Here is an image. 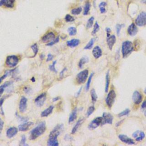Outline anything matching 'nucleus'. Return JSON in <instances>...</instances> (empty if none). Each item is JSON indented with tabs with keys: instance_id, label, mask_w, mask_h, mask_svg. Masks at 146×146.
I'll use <instances>...</instances> for the list:
<instances>
[{
	"instance_id": "nucleus-35",
	"label": "nucleus",
	"mask_w": 146,
	"mask_h": 146,
	"mask_svg": "<svg viewBox=\"0 0 146 146\" xmlns=\"http://www.w3.org/2000/svg\"><path fill=\"white\" fill-rule=\"evenodd\" d=\"M94 75V73H91V75H90V77H89L88 80H87V84H86V91H88L89 90V89H90V84H91V80H92V78Z\"/></svg>"
},
{
	"instance_id": "nucleus-12",
	"label": "nucleus",
	"mask_w": 146,
	"mask_h": 146,
	"mask_svg": "<svg viewBox=\"0 0 146 146\" xmlns=\"http://www.w3.org/2000/svg\"><path fill=\"white\" fill-rule=\"evenodd\" d=\"M27 99L25 97H22L19 103V110L20 112L23 113L25 112L27 108Z\"/></svg>"
},
{
	"instance_id": "nucleus-8",
	"label": "nucleus",
	"mask_w": 146,
	"mask_h": 146,
	"mask_svg": "<svg viewBox=\"0 0 146 146\" xmlns=\"http://www.w3.org/2000/svg\"><path fill=\"white\" fill-rule=\"evenodd\" d=\"M102 117H97L96 118L91 122V123L89 124L88 126L89 129L90 130H94L95 128H97L98 126L102 124Z\"/></svg>"
},
{
	"instance_id": "nucleus-26",
	"label": "nucleus",
	"mask_w": 146,
	"mask_h": 146,
	"mask_svg": "<svg viewBox=\"0 0 146 146\" xmlns=\"http://www.w3.org/2000/svg\"><path fill=\"white\" fill-rule=\"evenodd\" d=\"M91 8V4L90 2H87V3L85 4V5L84 6V11H83V15L84 16H86V15H88L89 13V12H90Z\"/></svg>"
},
{
	"instance_id": "nucleus-51",
	"label": "nucleus",
	"mask_w": 146,
	"mask_h": 146,
	"mask_svg": "<svg viewBox=\"0 0 146 146\" xmlns=\"http://www.w3.org/2000/svg\"><path fill=\"white\" fill-rule=\"evenodd\" d=\"M139 131H136V132H135L134 134H132V136L134 137V138H137V137H138V135H139Z\"/></svg>"
},
{
	"instance_id": "nucleus-28",
	"label": "nucleus",
	"mask_w": 146,
	"mask_h": 146,
	"mask_svg": "<svg viewBox=\"0 0 146 146\" xmlns=\"http://www.w3.org/2000/svg\"><path fill=\"white\" fill-rule=\"evenodd\" d=\"M110 75H109V72L108 71L106 75V87H105V92L107 93L109 89V85H110Z\"/></svg>"
},
{
	"instance_id": "nucleus-43",
	"label": "nucleus",
	"mask_w": 146,
	"mask_h": 146,
	"mask_svg": "<svg viewBox=\"0 0 146 146\" xmlns=\"http://www.w3.org/2000/svg\"><path fill=\"white\" fill-rule=\"evenodd\" d=\"M123 25H121V24H117L116 26V33L118 36H120V33H121V30L123 26Z\"/></svg>"
},
{
	"instance_id": "nucleus-61",
	"label": "nucleus",
	"mask_w": 146,
	"mask_h": 146,
	"mask_svg": "<svg viewBox=\"0 0 146 146\" xmlns=\"http://www.w3.org/2000/svg\"><path fill=\"white\" fill-rule=\"evenodd\" d=\"M32 81L33 82H35V78H34V77H33L32 79Z\"/></svg>"
},
{
	"instance_id": "nucleus-52",
	"label": "nucleus",
	"mask_w": 146,
	"mask_h": 146,
	"mask_svg": "<svg viewBox=\"0 0 146 146\" xmlns=\"http://www.w3.org/2000/svg\"><path fill=\"white\" fill-rule=\"evenodd\" d=\"M4 100H5V98H2L0 99V107H2V106L4 102Z\"/></svg>"
},
{
	"instance_id": "nucleus-24",
	"label": "nucleus",
	"mask_w": 146,
	"mask_h": 146,
	"mask_svg": "<svg viewBox=\"0 0 146 146\" xmlns=\"http://www.w3.org/2000/svg\"><path fill=\"white\" fill-rule=\"evenodd\" d=\"M77 109L75 108L74 110L72 111L70 115L69 118V123H71L72 122H73L77 119Z\"/></svg>"
},
{
	"instance_id": "nucleus-36",
	"label": "nucleus",
	"mask_w": 146,
	"mask_h": 146,
	"mask_svg": "<svg viewBox=\"0 0 146 146\" xmlns=\"http://www.w3.org/2000/svg\"><path fill=\"white\" fill-rule=\"evenodd\" d=\"M100 29V27L99 24L97 22H96L94 26V29L92 32V35H95L99 31Z\"/></svg>"
},
{
	"instance_id": "nucleus-2",
	"label": "nucleus",
	"mask_w": 146,
	"mask_h": 146,
	"mask_svg": "<svg viewBox=\"0 0 146 146\" xmlns=\"http://www.w3.org/2000/svg\"><path fill=\"white\" fill-rule=\"evenodd\" d=\"M134 50L132 42L130 41H126L123 42L122 46V52L123 58H126Z\"/></svg>"
},
{
	"instance_id": "nucleus-22",
	"label": "nucleus",
	"mask_w": 146,
	"mask_h": 146,
	"mask_svg": "<svg viewBox=\"0 0 146 146\" xmlns=\"http://www.w3.org/2000/svg\"><path fill=\"white\" fill-rule=\"evenodd\" d=\"M53 109H54V106H49V107L47 108L46 109H45L44 111H43L41 112V117L48 116L50 114H51L52 112H53Z\"/></svg>"
},
{
	"instance_id": "nucleus-37",
	"label": "nucleus",
	"mask_w": 146,
	"mask_h": 146,
	"mask_svg": "<svg viewBox=\"0 0 146 146\" xmlns=\"http://www.w3.org/2000/svg\"><path fill=\"white\" fill-rule=\"evenodd\" d=\"M95 110V107L94 106H90V107L88 108L87 111L86 112V116L87 117H89L90 115L93 114V112Z\"/></svg>"
},
{
	"instance_id": "nucleus-38",
	"label": "nucleus",
	"mask_w": 146,
	"mask_h": 146,
	"mask_svg": "<svg viewBox=\"0 0 146 146\" xmlns=\"http://www.w3.org/2000/svg\"><path fill=\"white\" fill-rule=\"evenodd\" d=\"M65 19L67 22H71L74 21L75 18H74L73 16H71V15L70 14H67L65 17Z\"/></svg>"
},
{
	"instance_id": "nucleus-14",
	"label": "nucleus",
	"mask_w": 146,
	"mask_h": 146,
	"mask_svg": "<svg viewBox=\"0 0 146 146\" xmlns=\"http://www.w3.org/2000/svg\"><path fill=\"white\" fill-rule=\"evenodd\" d=\"M15 2V0H0V6L13 8L14 6Z\"/></svg>"
},
{
	"instance_id": "nucleus-20",
	"label": "nucleus",
	"mask_w": 146,
	"mask_h": 146,
	"mask_svg": "<svg viewBox=\"0 0 146 146\" xmlns=\"http://www.w3.org/2000/svg\"><path fill=\"white\" fill-rule=\"evenodd\" d=\"M93 54L95 59H98L101 57L102 55V51L101 48L99 46H96L93 49Z\"/></svg>"
},
{
	"instance_id": "nucleus-30",
	"label": "nucleus",
	"mask_w": 146,
	"mask_h": 146,
	"mask_svg": "<svg viewBox=\"0 0 146 146\" xmlns=\"http://www.w3.org/2000/svg\"><path fill=\"white\" fill-rule=\"evenodd\" d=\"M95 39L94 38H92L91 40L89 41V42L86 45V46L84 47V50H90L91 48L93 47L94 44L95 42Z\"/></svg>"
},
{
	"instance_id": "nucleus-29",
	"label": "nucleus",
	"mask_w": 146,
	"mask_h": 146,
	"mask_svg": "<svg viewBox=\"0 0 146 146\" xmlns=\"http://www.w3.org/2000/svg\"><path fill=\"white\" fill-rule=\"evenodd\" d=\"M90 94H91V99H92L93 103H95V102L97 101L98 96L97 95V94H96L95 90L94 89H93L92 90H91Z\"/></svg>"
},
{
	"instance_id": "nucleus-3",
	"label": "nucleus",
	"mask_w": 146,
	"mask_h": 146,
	"mask_svg": "<svg viewBox=\"0 0 146 146\" xmlns=\"http://www.w3.org/2000/svg\"><path fill=\"white\" fill-rule=\"evenodd\" d=\"M19 62V58L17 55H12L7 56L5 64L8 67L13 68L16 67Z\"/></svg>"
},
{
	"instance_id": "nucleus-16",
	"label": "nucleus",
	"mask_w": 146,
	"mask_h": 146,
	"mask_svg": "<svg viewBox=\"0 0 146 146\" xmlns=\"http://www.w3.org/2000/svg\"><path fill=\"white\" fill-rule=\"evenodd\" d=\"M18 128L15 127H12L9 128L8 130L6 131V136L8 138H12L18 132Z\"/></svg>"
},
{
	"instance_id": "nucleus-23",
	"label": "nucleus",
	"mask_w": 146,
	"mask_h": 146,
	"mask_svg": "<svg viewBox=\"0 0 146 146\" xmlns=\"http://www.w3.org/2000/svg\"><path fill=\"white\" fill-rule=\"evenodd\" d=\"M84 121V120L83 118H80L78 120V121H77V122L76 123V124L75 125V126H74L73 130H72L71 131L72 134H74L77 131L78 128L80 127V126H81L82 125V123H83Z\"/></svg>"
},
{
	"instance_id": "nucleus-6",
	"label": "nucleus",
	"mask_w": 146,
	"mask_h": 146,
	"mask_svg": "<svg viewBox=\"0 0 146 146\" xmlns=\"http://www.w3.org/2000/svg\"><path fill=\"white\" fill-rule=\"evenodd\" d=\"M135 24L138 26H143L146 25V12H142L135 19Z\"/></svg>"
},
{
	"instance_id": "nucleus-49",
	"label": "nucleus",
	"mask_w": 146,
	"mask_h": 146,
	"mask_svg": "<svg viewBox=\"0 0 146 146\" xmlns=\"http://www.w3.org/2000/svg\"><path fill=\"white\" fill-rule=\"evenodd\" d=\"M99 9H100V12L102 14L106 12V9L104 6H101V7H99Z\"/></svg>"
},
{
	"instance_id": "nucleus-46",
	"label": "nucleus",
	"mask_w": 146,
	"mask_h": 146,
	"mask_svg": "<svg viewBox=\"0 0 146 146\" xmlns=\"http://www.w3.org/2000/svg\"><path fill=\"white\" fill-rule=\"evenodd\" d=\"M4 121L1 118H0V134H1V132H2V131H3V127H4Z\"/></svg>"
},
{
	"instance_id": "nucleus-64",
	"label": "nucleus",
	"mask_w": 146,
	"mask_h": 146,
	"mask_svg": "<svg viewBox=\"0 0 146 146\" xmlns=\"http://www.w3.org/2000/svg\"><path fill=\"white\" fill-rule=\"evenodd\" d=\"M81 1H83V0H81Z\"/></svg>"
},
{
	"instance_id": "nucleus-41",
	"label": "nucleus",
	"mask_w": 146,
	"mask_h": 146,
	"mask_svg": "<svg viewBox=\"0 0 146 146\" xmlns=\"http://www.w3.org/2000/svg\"><path fill=\"white\" fill-rule=\"evenodd\" d=\"M56 63V61H54L53 62V64L49 66L50 70H51V71H53V72H54V73H56V72H57V71H56V70L55 69V67Z\"/></svg>"
},
{
	"instance_id": "nucleus-32",
	"label": "nucleus",
	"mask_w": 146,
	"mask_h": 146,
	"mask_svg": "<svg viewBox=\"0 0 146 146\" xmlns=\"http://www.w3.org/2000/svg\"><path fill=\"white\" fill-rule=\"evenodd\" d=\"M67 31L69 32V34L70 36H75V35L77 34V29L75 27H70L68 29H67Z\"/></svg>"
},
{
	"instance_id": "nucleus-21",
	"label": "nucleus",
	"mask_w": 146,
	"mask_h": 146,
	"mask_svg": "<svg viewBox=\"0 0 146 146\" xmlns=\"http://www.w3.org/2000/svg\"><path fill=\"white\" fill-rule=\"evenodd\" d=\"M67 45L69 47L73 48L75 47L78 46L79 44L80 43V41L78 39H73L70 41H67Z\"/></svg>"
},
{
	"instance_id": "nucleus-39",
	"label": "nucleus",
	"mask_w": 146,
	"mask_h": 146,
	"mask_svg": "<svg viewBox=\"0 0 146 146\" xmlns=\"http://www.w3.org/2000/svg\"><path fill=\"white\" fill-rule=\"evenodd\" d=\"M144 137H145V134H144V132L140 131L139 132V134L138 135V137L136 138V141H138L142 140L144 138Z\"/></svg>"
},
{
	"instance_id": "nucleus-50",
	"label": "nucleus",
	"mask_w": 146,
	"mask_h": 146,
	"mask_svg": "<svg viewBox=\"0 0 146 146\" xmlns=\"http://www.w3.org/2000/svg\"><path fill=\"white\" fill-rule=\"evenodd\" d=\"M106 31L107 32V37L110 36V33H111V30L110 28V27H107L106 29Z\"/></svg>"
},
{
	"instance_id": "nucleus-15",
	"label": "nucleus",
	"mask_w": 146,
	"mask_h": 146,
	"mask_svg": "<svg viewBox=\"0 0 146 146\" xmlns=\"http://www.w3.org/2000/svg\"><path fill=\"white\" fill-rule=\"evenodd\" d=\"M127 32L128 34L131 36H135L138 33V27H137L135 24L134 23L131 24L128 27Z\"/></svg>"
},
{
	"instance_id": "nucleus-55",
	"label": "nucleus",
	"mask_w": 146,
	"mask_h": 146,
	"mask_svg": "<svg viewBox=\"0 0 146 146\" xmlns=\"http://www.w3.org/2000/svg\"><path fill=\"white\" fill-rule=\"evenodd\" d=\"M67 70V69L65 67V68H64V69L62 70V71L61 72V73H60V77H63V75H64V71H65Z\"/></svg>"
},
{
	"instance_id": "nucleus-34",
	"label": "nucleus",
	"mask_w": 146,
	"mask_h": 146,
	"mask_svg": "<svg viewBox=\"0 0 146 146\" xmlns=\"http://www.w3.org/2000/svg\"><path fill=\"white\" fill-rule=\"evenodd\" d=\"M31 49L33 50V51L34 52V56H36L38 52V45L37 43H34L33 45L31 46Z\"/></svg>"
},
{
	"instance_id": "nucleus-42",
	"label": "nucleus",
	"mask_w": 146,
	"mask_h": 146,
	"mask_svg": "<svg viewBox=\"0 0 146 146\" xmlns=\"http://www.w3.org/2000/svg\"><path fill=\"white\" fill-rule=\"evenodd\" d=\"M130 112V110L129 109H126L125 110H124L123 111H122V112L120 113L118 115V116L119 117H122V116H126V115H127L129 114V113Z\"/></svg>"
},
{
	"instance_id": "nucleus-7",
	"label": "nucleus",
	"mask_w": 146,
	"mask_h": 146,
	"mask_svg": "<svg viewBox=\"0 0 146 146\" xmlns=\"http://www.w3.org/2000/svg\"><path fill=\"white\" fill-rule=\"evenodd\" d=\"M115 97H116V93L114 90H111L110 92L108 93L106 99V103L108 107L111 108L112 106L113 103L115 101Z\"/></svg>"
},
{
	"instance_id": "nucleus-31",
	"label": "nucleus",
	"mask_w": 146,
	"mask_h": 146,
	"mask_svg": "<svg viewBox=\"0 0 146 146\" xmlns=\"http://www.w3.org/2000/svg\"><path fill=\"white\" fill-rule=\"evenodd\" d=\"M82 11V8L81 7H78L77 8L73 9L71 10V14L73 15H79Z\"/></svg>"
},
{
	"instance_id": "nucleus-25",
	"label": "nucleus",
	"mask_w": 146,
	"mask_h": 146,
	"mask_svg": "<svg viewBox=\"0 0 146 146\" xmlns=\"http://www.w3.org/2000/svg\"><path fill=\"white\" fill-rule=\"evenodd\" d=\"M47 145L49 146H58L59 143L57 139L49 138L47 141Z\"/></svg>"
},
{
	"instance_id": "nucleus-13",
	"label": "nucleus",
	"mask_w": 146,
	"mask_h": 146,
	"mask_svg": "<svg viewBox=\"0 0 146 146\" xmlns=\"http://www.w3.org/2000/svg\"><path fill=\"white\" fill-rule=\"evenodd\" d=\"M55 34L53 32H49L43 36L42 38H41V41L42 42H50L51 41H53L55 39Z\"/></svg>"
},
{
	"instance_id": "nucleus-45",
	"label": "nucleus",
	"mask_w": 146,
	"mask_h": 146,
	"mask_svg": "<svg viewBox=\"0 0 146 146\" xmlns=\"http://www.w3.org/2000/svg\"><path fill=\"white\" fill-rule=\"evenodd\" d=\"M26 136L25 135H23L22 136L20 144H21V145H27L26 144Z\"/></svg>"
},
{
	"instance_id": "nucleus-47",
	"label": "nucleus",
	"mask_w": 146,
	"mask_h": 146,
	"mask_svg": "<svg viewBox=\"0 0 146 146\" xmlns=\"http://www.w3.org/2000/svg\"><path fill=\"white\" fill-rule=\"evenodd\" d=\"M53 58H54V56H53V55H52V54H48V55H47V59L46 61H47V62L51 61L53 60Z\"/></svg>"
},
{
	"instance_id": "nucleus-11",
	"label": "nucleus",
	"mask_w": 146,
	"mask_h": 146,
	"mask_svg": "<svg viewBox=\"0 0 146 146\" xmlns=\"http://www.w3.org/2000/svg\"><path fill=\"white\" fill-rule=\"evenodd\" d=\"M113 121V116L111 114L109 113H103L102 116V125H106V124H110L111 125Z\"/></svg>"
},
{
	"instance_id": "nucleus-62",
	"label": "nucleus",
	"mask_w": 146,
	"mask_h": 146,
	"mask_svg": "<svg viewBox=\"0 0 146 146\" xmlns=\"http://www.w3.org/2000/svg\"><path fill=\"white\" fill-rule=\"evenodd\" d=\"M144 93H145V94H146V89H145V90H144Z\"/></svg>"
},
{
	"instance_id": "nucleus-9",
	"label": "nucleus",
	"mask_w": 146,
	"mask_h": 146,
	"mask_svg": "<svg viewBox=\"0 0 146 146\" xmlns=\"http://www.w3.org/2000/svg\"><path fill=\"white\" fill-rule=\"evenodd\" d=\"M46 99V94L45 93H42L35 99V103L38 107H42L45 103Z\"/></svg>"
},
{
	"instance_id": "nucleus-5",
	"label": "nucleus",
	"mask_w": 146,
	"mask_h": 146,
	"mask_svg": "<svg viewBox=\"0 0 146 146\" xmlns=\"http://www.w3.org/2000/svg\"><path fill=\"white\" fill-rule=\"evenodd\" d=\"M89 75V70H84L80 71L77 74L76 77V81L78 84H82L86 82L87 78Z\"/></svg>"
},
{
	"instance_id": "nucleus-19",
	"label": "nucleus",
	"mask_w": 146,
	"mask_h": 146,
	"mask_svg": "<svg viewBox=\"0 0 146 146\" xmlns=\"http://www.w3.org/2000/svg\"><path fill=\"white\" fill-rule=\"evenodd\" d=\"M118 137L120 140L123 143L128 144H135L134 141L132 139L128 138L127 136L125 135H119Z\"/></svg>"
},
{
	"instance_id": "nucleus-10",
	"label": "nucleus",
	"mask_w": 146,
	"mask_h": 146,
	"mask_svg": "<svg viewBox=\"0 0 146 146\" xmlns=\"http://www.w3.org/2000/svg\"><path fill=\"white\" fill-rule=\"evenodd\" d=\"M132 98L134 103L136 105H138L142 101L143 95L138 91H135L133 93Z\"/></svg>"
},
{
	"instance_id": "nucleus-56",
	"label": "nucleus",
	"mask_w": 146,
	"mask_h": 146,
	"mask_svg": "<svg viewBox=\"0 0 146 146\" xmlns=\"http://www.w3.org/2000/svg\"><path fill=\"white\" fill-rule=\"evenodd\" d=\"M4 90H5V89L3 88V87H0V97H1V95L3 94V93H4Z\"/></svg>"
},
{
	"instance_id": "nucleus-60",
	"label": "nucleus",
	"mask_w": 146,
	"mask_h": 146,
	"mask_svg": "<svg viewBox=\"0 0 146 146\" xmlns=\"http://www.w3.org/2000/svg\"><path fill=\"white\" fill-rule=\"evenodd\" d=\"M141 3L144 4H146V0H141Z\"/></svg>"
},
{
	"instance_id": "nucleus-4",
	"label": "nucleus",
	"mask_w": 146,
	"mask_h": 146,
	"mask_svg": "<svg viewBox=\"0 0 146 146\" xmlns=\"http://www.w3.org/2000/svg\"><path fill=\"white\" fill-rule=\"evenodd\" d=\"M64 125H58L54 129L50 132L49 135V138L57 139L58 136L64 131Z\"/></svg>"
},
{
	"instance_id": "nucleus-53",
	"label": "nucleus",
	"mask_w": 146,
	"mask_h": 146,
	"mask_svg": "<svg viewBox=\"0 0 146 146\" xmlns=\"http://www.w3.org/2000/svg\"><path fill=\"white\" fill-rule=\"evenodd\" d=\"M107 6V3H105V2H102L101 3H100L99 5V7H101V6Z\"/></svg>"
},
{
	"instance_id": "nucleus-44",
	"label": "nucleus",
	"mask_w": 146,
	"mask_h": 146,
	"mask_svg": "<svg viewBox=\"0 0 146 146\" xmlns=\"http://www.w3.org/2000/svg\"><path fill=\"white\" fill-rule=\"evenodd\" d=\"M11 72H12V71H10L9 72H7V73H6L5 74H4L3 76H2V77L0 78V83H1L3 81V80L4 79H5V78H6V77H7L8 76V75L9 74H10V73H11Z\"/></svg>"
},
{
	"instance_id": "nucleus-17",
	"label": "nucleus",
	"mask_w": 146,
	"mask_h": 146,
	"mask_svg": "<svg viewBox=\"0 0 146 146\" xmlns=\"http://www.w3.org/2000/svg\"><path fill=\"white\" fill-rule=\"evenodd\" d=\"M115 42H116V37L114 35L107 37V43L108 48L111 50H112L113 46H114Z\"/></svg>"
},
{
	"instance_id": "nucleus-18",
	"label": "nucleus",
	"mask_w": 146,
	"mask_h": 146,
	"mask_svg": "<svg viewBox=\"0 0 146 146\" xmlns=\"http://www.w3.org/2000/svg\"><path fill=\"white\" fill-rule=\"evenodd\" d=\"M33 125L34 123L33 122H25L23 124H21L20 125H19L18 130L20 131H27Z\"/></svg>"
},
{
	"instance_id": "nucleus-33",
	"label": "nucleus",
	"mask_w": 146,
	"mask_h": 146,
	"mask_svg": "<svg viewBox=\"0 0 146 146\" xmlns=\"http://www.w3.org/2000/svg\"><path fill=\"white\" fill-rule=\"evenodd\" d=\"M94 17H91L89 19V20L87 21V24H86L87 29H90V28L93 26V23H94Z\"/></svg>"
},
{
	"instance_id": "nucleus-58",
	"label": "nucleus",
	"mask_w": 146,
	"mask_h": 146,
	"mask_svg": "<svg viewBox=\"0 0 146 146\" xmlns=\"http://www.w3.org/2000/svg\"><path fill=\"white\" fill-rule=\"evenodd\" d=\"M82 87L80 88V89H79V90L78 91V92L77 93V95H76V97H78V95H79V94H80V92H81V90H82Z\"/></svg>"
},
{
	"instance_id": "nucleus-57",
	"label": "nucleus",
	"mask_w": 146,
	"mask_h": 146,
	"mask_svg": "<svg viewBox=\"0 0 146 146\" xmlns=\"http://www.w3.org/2000/svg\"><path fill=\"white\" fill-rule=\"evenodd\" d=\"M61 99V97H55V98H54L53 99V102H56V101H59Z\"/></svg>"
},
{
	"instance_id": "nucleus-27",
	"label": "nucleus",
	"mask_w": 146,
	"mask_h": 146,
	"mask_svg": "<svg viewBox=\"0 0 146 146\" xmlns=\"http://www.w3.org/2000/svg\"><path fill=\"white\" fill-rule=\"evenodd\" d=\"M88 62H89V58L87 57V56H83V57H82L80 60L79 64H78V66H79V68L82 69L83 66V65L85 64H86V63H87Z\"/></svg>"
},
{
	"instance_id": "nucleus-1",
	"label": "nucleus",
	"mask_w": 146,
	"mask_h": 146,
	"mask_svg": "<svg viewBox=\"0 0 146 146\" xmlns=\"http://www.w3.org/2000/svg\"><path fill=\"white\" fill-rule=\"evenodd\" d=\"M46 129V127L45 122L40 123L37 126H36L34 129L31 131L29 139L30 140H35V139L38 138L39 136L44 134Z\"/></svg>"
},
{
	"instance_id": "nucleus-59",
	"label": "nucleus",
	"mask_w": 146,
	"mask_h": 146,
	"mask_svg": "<svg viewBox=\"0 0 146 146\" xmlns=\"http://www.w3.org/2000/svg\"><path fill=\"white\" fill-rule=\"evenodd\" d=\"M44 58H45L44 54H41V55H40V58L41 60H43V59H44Z\"/></svg>"
},
{
	"instance_id": "nucleus-54",
	"label": "nucleus",
	"mask_w": 146,
	"mask_h": 146,
	"mask_svg": "<svg viewBox=\"0 0 146 146\" xmlns=\"http://www.w3.org/2000/svg\"><path fill=\"white\" fill-rule=\"evenodd\" d=\"M141 108H146V101H144L143 102L142 104H141Z\"/></svg>"
},
{
	"instance_id": "nucleus-40",
	"label": "nucleus",
	"mask_w": 146,
	"mask_h": 146,
	"mask_svg": "<svg viewBox=\"0 0 146 146\" xmlns=\"http://www.w3.org/2000/svg\"><path fill=\"white\" fill-rule=\"evenodd\" d=\"M59 41H60V37H58L57 38L54 39L53 41H51V42L48 43L46 45V46H51L54 45V44H55V43H58Z\"/></svg>"
},
{
	"instance_id": "nucleus-63",
	"label": "nucleus",
	"mask_w": 146,
	"mask_h": 146,
	"mask_svg": "<svg viewBox=\"0 0 146 146\" xmlns=\"http://www.w3.org/2000/svg\"><path fill=\"white\" fill-rule=\"evenodd\" d=\"M144 114H145V115L146 116V110H145V112H144Z\"/></svg>"
},
{
	"instance_id": "nucleus-48",
	"label": "nucleus",
	"mask_w": 146,
	"mask_h": 146,
	"mask_svg": "<svg viewBox=\"0 0 146 146\" xmlns=\"http://www.w3.org/2000/svg\"><path fill=\"white\" fill-rule=\"evenodd\" d=\"M23 90H24V91H25V93L29 94L30 92V91H31V89H30V88L26 86V87H25L23 88Z\"/></svg>"
}]
</instances>
